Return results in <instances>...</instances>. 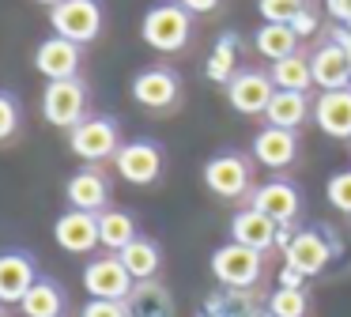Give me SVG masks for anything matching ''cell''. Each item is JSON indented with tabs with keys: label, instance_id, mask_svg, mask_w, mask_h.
Here are the masks:
<instances>
[{
	"label": "cell",
	"instance_id": "obj_37",
	"mask_svg": "<svg viewBox=\"0 0 351 317\" xmlns=\"http://www.w3.org/2000/svg\"><path fill=\"white\" fill-rule=\"evenodd\" d=\"M182 8H189L193 15H204V12H212V8H219V0H178Z\"/></svg>",
	"mask_w": 351,
	"mask_h": 317
},
{
	"label": "cell",
	"instance_id": "obj_36",
	"mask_svg": "<svg viewBox=\"0 0 351 317\" xmlns=\"http://www.w3.org/2000/svg\"><path fill=\"white\" fill-rule=\"evenodd\" d=\"M291 27H295V34H298V38H306V34H313V30H317V19H313V12L306 8V12L298 15L295 23H291Z\"/></svg>",
	"mask_w": 351,
	"mask_h": 317
},
{
	"label": "cell",
	"instance_id": "obj_6",
	"mask_svg": "<svg viewBox=\"0 0 351 317\" xmlns=\"http://www.w3.org/2000/svg\"><path fill=\"white\" fill-rule=\"evenodd\" d=\"M253 181V166L242 151H219L204 163V185L212 189L223 200H238V196L250 193Z\"/></svg>",
	"mask_w": 351,
	"mask_h": 317
},
{
	"label": "cell",
	"instance_id": "obj_21",
	"mask_svg": "<svg viewBox=\"0 0 351 317\" xmlns=\"http://www.w3.org/2000/svg\"><path fill=\"white\" fill-rule=\"evenodd\" d=\"M129 317H174V294L159 279H140L125 298Z\"/></svg>",
	"mask_w": 351,
	"mask_h": 317
},
{
	"label": "cell",
	"instance_id": "obj_11",
	"mask_svg": "<svg viewBox=\"0 0 351 317\" xmlns=\"http://www.w3.org/2000/svg\"><path fill=\"white\" fill-rule=\"evenodd\" d=\"M276 95V83L268 72H257V68H245V72H238L234 80L227 83V98L230 106H234L238 113H245V117H257V113L268 110V102H272Z\"/></svg>",
	"mask_w": 351,
	"mask_h": 317
},
{
	"label": "cell",
	"instance_id": "obj_39",
	"mask_svg": "<svg viewBox=\"0 0 351 317\" xmlns=\"http://www.w3.org/2000/svg\"><path fill=\"white\" fill-rule=\"evenodd\" d=\"M332 38L343 45V49H348V72H351V30H348V27H343V30L336 27V30H332Z\"/></svg>",
	"mask_w": 351,
	"mask_h": 317
},
{
	"label": "cell",
	"instance_id": "obj_41",
	"mask_svg": "<svg viewBox=\"0 0 351 317\" xmlns=\"http://www.w3.org/2000/svg\"><path fill=\"white\" fill-rule=\"evenodd\" d=\"M200 317H212V314H200Z\"/></svg>",
	"mask_w": 351,
	"mask_h": 317
},
{
	"label": "cell",
	"instance_id": "obj_27",
	"mask_svg": "<svg viewBox=\"0 0 351 317\" xmlns=\"http://www.w3.org/2000/svg\"><path fill=\"white\" fill-rule=\"evenodd\" d=\"M268 75H272L276 91H310V83H313L310 57H302V53H291V57L276 60Z\"/></svg>",
	"mask_w": 351,
	"mask_h": 317
},
{
	"label": "cell",
	"instance_id": "obj_13",
	"mask_svg": "<svg viewBox=\"0 0 351 317\" xmlns=\"http://www.w3.org/2000/svg\"><path fill=\"white\" fill-rule=\"evenodd\" d=\"M53 238L64 253H91V249L99 246V215H95V211L69 208L53 223Z\"/></svg>",
	"mask_w": 351,
	"mask_h": 317
},
{
	"label": "cell",
	"instance_id": "obj_32",
	"mask_svg": "<svg viewBox=\"0 0 351 317\" xmlns=\"http://www.w3.org/2000/svg\"><path fill=\"white\" fill-rule=\"evenodd\" d=\"M325 196H328V204H332L336 211L351 215V170H336L332 178H328V185H325Z\"/></svg>",
	"mask_w": 351,
	"mask_h": 317
},
{
	"label": "cell",
	"instance_id": "obj_14",
	"mask_svg": "<svg viewBox=\"0 0 351 317\" xmlns=\"http://www.w3.org/2000/svg\"><path fill=\"white\" fill-rule=\"evenodd\" d=\"M250 208L265 211L268 219H276V223H295L298 211H302V196H298V189L291 185V181H265V185L253 189L250 196Z\"/></svg>",
	"mask_w": 351,
	"mask_h": 317
},
{
	"label": "cell",
	"instance_id": "obj_2",
	"mask_svg": "<svg viewBox=\"0 0 351 317\" xmlns=\"http://www.w3.org/2000/svg\"><path fill=\"white\" fill-rule=\"evenodd\" d=\"M265 272V253L242 246V242H227L212 253V276L223 287H234V291H250L253 283Z\"/></svg>",
	"mask_w": 351,
	"mask_h": 317
},
{
	"label": "cell",
	"instance_id": "obj_25",
	"mask_svg": "<svg viewBox=\"0 0 351 317\" xmlns=\"http://www.w3.org/2000/svg\"><path fill=\"white\" fill-rule=\"evenodd\" d=\"M23 317H61L64 314V291L53 283V279H34V287L23 294L19 302Z\"/></svg>",
	"mask_w": 351,
	"mask_h": 317
},
{
	"label": "cell",
	"instance_id": "obj_19",
	"mask_svg": "<svg viewBox=\"0 0 351 317\" xmlns=\"http://www.w3.org/2000/svg\"><path fill=\"white\" fill-rule=\"evenodd\" d=\"M34 279H38V268L27 253H19V249L0 253V302H23Z\"/></svg>",
	"mask_w": 351,
	"mask_h": 317
},
{
	"label": "cell",
	"instance_id": "obj_33",
	"mask_svg": "<svg viewBox=\"0 0 351 317\" xmlns=\"http://www.w3.org/2000/svg\"><path fill=\"white\" fill-rule=\"evenodd\" d=\"M16 128H19V102H16V95L0 91V143L12 140Z\"/></svg>",
	"mask_w": 351,
	"mask_h": 317
},
{
	"label": "cell",
	"instance_id": "obj_15",
	"mask_svg": "<svg viewBox=\"0 0 351 317\" xmlns=\"http://www.w3.org/2000/svg\"><path fill=\"white\" fill-rule=\"evenodd\" d=\"M34 68H38L46 80H76L80 72V45L69 38L53 34L34 49Z\"/></svg>",
	"mask_w": 351,
	"mask_h": 317
},
{
	"label": "cell",
	"instance_id": "obj_28",
	"mask_svg": "<svg viewBox=\"0 0 351 317\" xmlns=\"http://www.w3.org/2000/svg\"><path fill=\"white\" fill-rule=\"evenodd\" d=\"M234 64H238V38H234V34H223L219 42H215L208 64H204V75H208L212 83H230V80L238 75Z\"/></svg>",
	"mask_w": 351,
	"mask_h": 317
},
{
	"label": "cell",
	"instance_id": "obj_29",
	"mask_svg": "<svg viewBox=\"0 0 351 317\" xmlns=\"http://www.w3.org/2000/svg\"><path fill=\"white\" fill-rule=\"evenodd\" d=\"M208 314L212 317H257V306H253V298L245 291L227 287L223 294H212V298H208Z\"/></svg>",
	"mask_w": 351,
	"mask_h": 317
},
{
	"label": "cell",
	"instance_id": "obj_24",
	"mask_svg": "<svg viewBox=\"0 0 351 317\" xmlns=\"http://www.w3.org/2000/svg\"><path fill=\"white\" fill-rule=\"evenodd\" d=\"M253 42H257L261 57H268L276 64V60L298 53V42H302V38L295 34V27H291V23H265V27L253 34Z\"/></svg>",
	"mask_w": 351,
	"mask_h": 317
},
{
	"label": "cell",
	"instance_id": "obj_38",
	"mask_svg": "<svg viewBox=\"0 0 351 317\" xmlns=\"http://www.w3.org/2000/svg\"><path fill=\"white\" fill-rule=\"evenodd\" d=\"M302 272H295V268H283L280 272V287H302Z\"/></svg>",
	"mask_w": 351,
	"mask_h": 317
},
{
	"label": "cell",
	"instance_id": "obj_23",
	"mask_svg": "<svg viewBox=\"0 0 351 317\" xmlns=\"http://www.w3.org/2000/svg\"><path fill=\"white\" fill-rule=\"evenodd\" d=\"M310 98H306V91H276L272 102H268L265 110V121L276 128H298L306 117H310Z\"/></svg>",
	"mask_w": 351,
	"mask_h": 317
},
{
	"label": "cell",
	"instance_id": "obj_30",
	"mask_svg": "<svg viewBox=\"0 0 351 317\" xmlns=\"http://www.w3.org/2000/svg\"><path fill=\"white\" fill-rule=\"evenodd\" d=\"M310 314V298L302 287H280L268 298V317H306Z\"/></svg>",
	"mask_w": 351,
	"mask_h": 317
},
{
	"label": "cell",
	"instance_id": "obj_8",
	"mask_svg": "<svg viewBox=\"0 0 351 317\" xmlns=\"http://www.w3.org/2000/svg\"><path fill=\"white\" fill-rule=\"evenodd\" d=\"M114 166L129 185H155L162 178V148L155 140H129L117 148Z\"/></svg>",
	"mask_w": 351,
	"mask_h": 317
},
{
	"label": "cell",
	"instance_id": "obj_12",
	"mask_svg": "<svg viewBox=\"0 0 351 317\" xmlns=\"http://www.w3.org/2000/svg\"><path fill=\"white\" fill-rule=\"evenodd\" d=\"M313 125L332 140H351V87L321 91L313 98Z\"/></svg>",
	"mask_w": 351,
	"mask_h": 317
},
{
	"label": "cell",
	"instance_id": "obj_20",
	"mask_svg": "<svg viewBox=\"0 0 351 317\" xmlns=\"http://www.w3.org/2000/svg\"><path fill=\"white\" fill-rule=\"evenodd\" d=\"M276 231H280V223L268 219L265 211H257V208H242L230 219V242H242V246L257 249V253H265V249L276 246Z\"/></svg>",
	"mask_w": 351,
	"mask_h": 317
},
{
	"label": "cell",
	"instance_id": "obj_34",
	"mask_svg": "<svg viewBox=\"0 0 351 317\" xmlns=\"http://www.w3.org/2000/svg\"><path fill=\"white\" fill-rule=\"evenodd\" d=\"M80 317H129V309H125V302H114V298H91Z\"/></svg>",
	"mask_w": 351,
	"mask_h": 317
},
{
	"label": "cell",
	"instance_id": "obj_9",
	"mask_svg": "<svg viewBox=\"0 0 351 317\" xmlns=\"http://www.w3.org/2000/svg\"><path fill=\"white\" fill-rule=\"evenodd\" d=\"M84 287H87L91 298L125 302V298H129V291L136 287V279L129 276V268L121 264V257L106 253V257H95V261L84 268Z\"/></svg>",
	"mask_w": 351,
	"mask_h": 317
},
{
	"label": "cell",
	"instance_id": "obj_17",
	"mask_svg": "<svg viewBox=\"0 0 351 317\" xmlns=\"http://www.w3.org/2000/svg\"><path fill=\"white\" fill-rule=\"evenodd\" d=\"M310 72H313V83L321 91H340V87H351V72H348V49L340 42H325L317 45V53L310 57Z\"/></svg>",
	"mask_w": 351,
	"mask_h": 317
},
{
	"label": "cell",
	"instance_id": "obj_40",
	"mask_svg": "<svg viewBox=\"0 0 351 317\" xmlns=\"http://www.w3.org/2000/svg\"><path fill=\"white\" fill-rule=\"evenodd\" d=\"M34 4H46V8H57L61 0H34Z\"/></svg>",
	"mask_w": 351,
	"mask_h": 317
},
{
	"label": "cell",
	"instance_id": "obj_43",
	"mask_svg": "<svg viewBox=\"0 0 351 317\" xmlns=\"http://www.w3.org/2000/svg\"><path fill=\"white\" fill-rule=\"evenodd\" d=\"M348 30H351V27H348Z\"/></svg>",
	"mask_w": 351,
	"mask_h": 317
},
{
	"label": "cell",
	"instance_id": "obj_22",
	"mask_svg": "<svg viewBox=\"0 0 351 317\" xmlns=\"http://www.w3.org/2000/svg\"><path fill=\"white\" fill-rule=\"evenodd\" d=\"M117 257H121V264L129 268V276L136 279V283H140V279H155V276H159V268H162V249H159V242L140 238V234H136V238H132Z\"/></svg>",
	"mask_w": 351,
	"mask_h": 317
},
{
	"label": "cell",
	"instance_id": "obj_26",
	"mask_svg": "<svg viewBox=\"0 0 351 317\" xmlns=\"http://www.w3.org/2000/svg\"><path fill=\"white\" fill-rule=\"evenodd\" d=\"M132 238H136V219L129 211H117V208L99 211V246H106L110 253H121Z\"/></svg>",
	"mask_w": 351,
	"mask_h": 317
},
{
	"label": "cell",
	"instance_id": "obj_31",
	"mask_svg": "<svg viewBox=\"0 0 351 317\" xmlns=\"http://www.w3.org/2000/svg\"><path fill=\"white\" fill-rule=\"evenodd\" d=\"M261 15L265 23H295L306 12V0H261Z\"/></svg>",
	"mask_w": 351,
	"mask_h": 317
},
{
	"label": "cell",
	"instance_id": "obj_42",
	"mask_svg": "<svg viewBox=\"0 0 351 317\" xmlns=\"http://www.w3.org/2000/svg\"><path fill=\"white\" fill-rule=\"evenodd\" d=\"M0 317H4V314H0Z\"/></svg>",
	"mask_w": 351,
	"mask_h": 317
},
{
	"label": "cell",
	"instance_id": "obj_18",
	"mask_svg": "<svg viewBox=\"0 0 351 317\" xmlns=\"http://www.w3.org/2000/svg\"><path fill=\"white\" fill-rule=\"evenodd\" d=\"M64 196H69L72 208L95 211V215H99V211H106V204H110V185H106V178H102L95 166H84V170H76L69 178Z\"/></svg>",
	"mask_w": 351,
	"mask_h": 317
},
{
	"label": "cell",
	"instance_id": "obj_7",
	"mask_svg": "<svg viewBox=\"0 0 351 317\" xmlns=\"http://www.w3.org/2000/svg\"><path fill=\"white\" fill-rule=\"evenodd\" d=\"M340 249L343 246H336L325 231L306 226V231H295V238L283 246V261H287V268L302 272V276L310 279V276H317V272H325V264L332 261Z\"/></svg>",
	"mask_w": 351,
	"mask_h": 317
},
{
	"label": "cell",
	"instance_id": "obj_1",
	"mask_svg": "<svg viewBox=\"0 0 351 317\" xmlns=\"http://www.w3.org/2000/svg\"><path fill=\"white\" fill-rule=\"evenodd\" d=\"M140 34L159 53H182L189 45V34H193V12L182 8L178 0H162V4L147 8Z\"/></svg>",
	"mask_w": 351,
	"mask_h": 317
},
{
	"label": "cell",
	"instance_id": "obj_35",
	"mask_svg": "<svg viewBox=\"0 0 351 317\" xmlns=\"http://www.w3.org/2000/svg\"><path fill=\"white\" fill-rule=\"evenodd\" d=\"M328 15H332L336 23H343V27H351V0H325Z\"/></svg>",
	"mask_w": 351,
	"mask_h": 317
},
{
	"label": "cell",
	"instance_id": "obj_4",
	"mask_svg": "<svg viewBox=\"0 0 351 317\" xmlns=\"http://www.w3.org/2000/svg\"><path fill=\"white\" fill-rule=\"evenodd\" d=\"M42 117L53 128H76L87 117V87L80 80H49L42 91Z\"/></svg>",
	"mask_w": 351,
	"mask_h": 317
},
{
	"label": "cell",
	"instance_id": "obj_16",
	"mask_svg": "<svg viewBox=\"0 0 351 317\" xmlns=\"http://www.w3.org/2000/svg\"><path fill=\"white\" fill-rule=\"evenodd\" d=\"M253 158L265 163L268 170H287V166L298 158L295 128H276V125L261 128V132L253 136Z\"/></svg>",
	"mask_w": 351,
	"mask_h": 317
},
{
	"label": "cell",
	"instance_id": "obj_5",
	"mask_svg": "<svg viewBox=\"0 0 351 317\" xmlns=\"http://www.w3.org/2000/svg\"><path fill=\"white\" fill-rule=\"evenodd\" d=\"M49 23H53V34L87 45L102 30V4L99 0H61L57 8H49Z\"/></svg>",
	"mask_w": 351,
	"mask_h": 317
},
{
	"label": "cell",
	"instance_id": "obj_3",
	"mask_svg": "<svg viewBox=\"0 0 351 317\" xmlns=\"http://www.w3.org/2000/svg\"><path fill=\"white\" fill-rule=\"evenodd\" d=\"M69 148L84 163H102L114 158L121 148V128L114 117H84L76 128H69Z\"/></svg>",
	"mask_w": 351,
	"mask_h": 317
},
{
	"label": "cell",
	"instance_id": "obj_10",
	"mask_svg": "<svg viewBox=\"0 0 351 317\" xmlns=\"http://www.w3.org/2000/svg\"><path fill=\"white\" fill-rule=\"evenodd\" d=\"M178 95H182V80L174 68L155 64L132 75V98L144 110H170V106H178Z\"/></svg>",
	"mask_w": 351,
	"mask_h": 317
}]
</instances>
